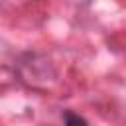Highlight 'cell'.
<instances>
[{
    "label": "cell",
    "instance_id": "cell-1",
    "mask_svg": "<svg viewBox=\"0 0 126 126\" xmlns=\"http://www.w3.org/2000/svg\"><path fill=\"white\" fill-rule=\"evenodd\" d=\"M63 120H65V126H89V122L83 116H79L77 112H71V110H67L63 114Z\"/></svg>",
    "mask_w": 126,
    "mask_h": 126
}]
</instances>
